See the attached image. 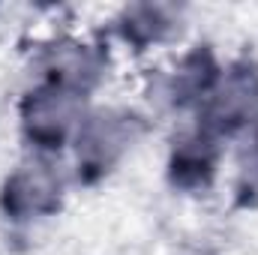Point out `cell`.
<instances>
[{
    "instance_id": "cell-3",
    "label": "cell",
    "mask_w": 258,
    "mask_h": 255,
    "mask_svg": "<svg viewBox=\"0 0 258 255\" xmlns=\"http://www.w3.org/2000/svg\"><path fill=\"white\" fill-rule=\"evenodd\" d=\"M258 105V84L249 72L234 75L228 81V87L219 93L216 99V117L222 123H243V117H249Z\"/></svg>"
},
{
    "instance_id": "cell-1",
    "label": "cell",
    "mask_w": 258,
    "mask_h": 255,
    "mask_svg": "<svg viewBox=\"0 0 258 255\" xmlns=\"http://www.w3.org/2000/svg\"><path fill=\"white\" fill-rule=\"evenodd\" d=\"M54 195V177L45 165H36L33 171L18 174L9 189H6V207H12L15 213H27V210H42L51 204Z\"/></svg>"
},
{
    "instance_id": "cell-2",
    "label": "cell",
    "mask_w": 258,
    "mask_h": 255,
    "mask_svg": "<svg viewBox=\"0 0 258 255\" xmlns=\"http://www.w3.org/2000/svg\"><path fill=\"white\" fill-rule=\"evenodd\" d=\"M129 138H132V132H129V126L120 117H99L84 132L81 153H84L87 162L105 165V162H111V156L126 144Z\"/></svg>"
},
{
    "instance_id": "cell-4",
    "label": "cell",
    "mask_w": 258,
    "mask_h": 255,
    "mask_svg": "<svg viewBox=\"0 0 258 255\" xmlns=\"http://www.w3.org/2000/svg\"><path fill=\"white\" fill-rule=\"evenodd\" d=\"M69 114H72V105H69V96H66V93H57V90L39 93L36 102H33L30 126L36 129V135L60 138L66 123H69Z\"/></svg>"
}]
</instances>
